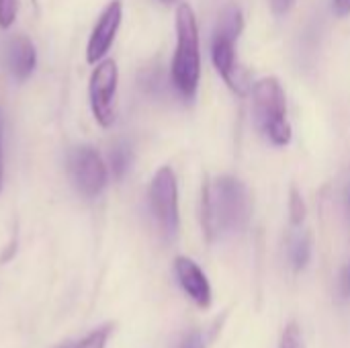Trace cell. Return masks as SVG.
<instances>
[{"label": "cell", "mask_w": 350, "mask_h": 348, "mask_svg": "<svg viewBox=\"0 0 350 348\" xmlns=\"http://www.w3.org/2000/svg\"><path fill=\"white\" fill-rule=\"evenodd\" d=\"M131 162H133V152H131V146L123 139L115 142L111 146V152H109V170L113 174L115 180H123L125 174L129 172L131 168Z\"/></svg>", "instance_id": "cell-12"}, {"label": "cell", "mask_w": 350, "mask_h": 348, "mask_svg": "<svg viewBox=\"0 0 350 348\" xmlns=\"http://www.w3.org/2000/svg\"><path fill=\"white\" fill-rule=\"evenodd\" d=\"M252 213L246 185L230 174L207 178L201 189V226L209 242L240 234Z\"/></svg>", "instance_id": "cell-1"}, {"label": "cell", "mask_w": 350, "mask_h": 348, "mask_svg": "<svg viewBox=\"0 0 350 348\" xmlns=\"http://www.w3.org/2000/svg\"><path fill=\"white\" fill-rule=\"evenodd\" d=\"M4 62L16 82H25L37 68V49L27 35H12L4 43Z\"/></svg>", "instance_id": "cell-10"}, {"label": "cell", "mask_w": 350, "mask_h": 348, "mask_svg": "<svg viewBox=\"0 0 350 348\" xmlns=\"http://www.w3.org/2000/svg\"><path fill=\"white\" fill-rule=\"evenodd\" d=\"M178 348H205V340H203V334L201 332H189L183 340Z\"/></svg>", "instance_id": "cell-17"}, {"label": "cell", "mask_w": 350, "mask_h": 348, "mask_svg": "<svg viewBox=\"0 0 350 348\" xmlns=\"http://www.w3.org/2000/svg\"><path fill=\"white\" fill-rule=\"evenodd\" d=\"M293 4H295V0H269V6H271V10L275 12V14H287L291 8H293Z\"/></svg>", "instance_id": "cell-18"}, {"label": "cell", "mask_w": 350, "mask_h": 348, "mask_svg": "<svg viewBox=\"0 0 350 348\" xmlns=\"http://www.w3.org/2000/svg\"><path fill=\"white\" fill-rule=\"evenodd\" d=\"M289 215H291V224L293 226H301L306 215H308L306 201H304L301 193L295 187L291 189V195H289Z\"/></svg>", "instance_id": "cell-14"}, {"label": "cell", "mask_w": 350, "mask_h": 348, "mask_svg": "<svg viewBox=\"0 0 350 348\" xmlns=\"http://www.w3.org/2000/svg\"><path fill=\"white\" fill-rule=\"evenodd\" d=\"M121 21H123V4H121V0H111L100 10L98 18L90 31L88 43H86V62L90 66H94L107 57L109 49L115 43Z\"/></svg>", "instance_id": "cell-8"}, {"label": "cell", "mask_w": 350, "mask_h": 348, "mask_svg": "<svg viewBox=\"0 0 350 348\" xmlns=\"http://www.w3.org/2000/svg\"><path fill=\"white\" fill-rule=\"evenodd\" d=\"M340 291L345 297H350V265H347L340 273Z\"/></svg>", "instance_id": "cell-19"}, {"label": "cell", "mask_w": 350, "mask_h": 348, "mask_svg": "<svg viewBox=\"0 0 350 348\" xmlns=\"http://www.w3.org/2000/svg\"><path fill=\"white\" fill-rule=\"evenodd\" d=\"M148 207L160 236L172 242L178 236L180 213H178V183L170 166H160L148 187Z\"/></svg>", "instance_id": "cell-5"}, {"label": "cell", "mask_w": 350, "mask_h": 348, "mask_svg": "<svg viewBox=\"0 0 350 348\" xmlns=\"http://www.w3.org/2000/svg\"><path fill=\"white\" fill-rule=\"evenodd\" d=\"M111 330H113V326L107 324V326H103V328L92 330L90 334H86V336H84L82 340H78V343H64V345H59L57 348H105L107 347V340H109Z\"/></svg>", "instance_id": "cell-13"}, {"label": "cell", "mask_w": 350, "mask_h": 348, "mask_svg": "<svg viewBox=\"0 0 350 348\" xmlns=\"http://www.w3.org/2000/svg\"><path fill=\"white\" fill-rule=\"evenodd\" d=\"M117 86H119V68L111 57L94 64L88 78V103L94 121L109 129L117 119Z\"/></svg>", "instance_id": "cell-6"}, {"label": "cell", "mask_w": 350, "mask_h": 348, "mask_svg": "<svg viewBox=\"0 0 350 348\" xmlns=\"http://www.w3.org/2000/svg\"><path fill=\"white\" fill-rule=\"evenodd\" d=\"M174 275H176L180 289L191 297V302L197 308H201V310L211 308V302H213L211 283H209L207 275L203 273V269L193 258L176 256L174 258Z\"/></svg>", "instance_id": "cell-9"}, {"label": "cell", "mask_w": 350, "mask_h": 348, "mask_svg": "<svg viewBox=\"0 0 350 348\" xmlns=\"http://www.w3.org/2000/svg\"><path fill=\"white\" fill-rule=\"evenodd\" d=\"M2 183H4V158H2V142H0V193H2Z\"/></svg>", "instance_id": "cell-21"}, {"label": "cell", "mask_w": 350, "mask_h": 348, "mask_svg": "<svg viewBox=\"0 0 350 348\" xmlns=\"http://www.w3.org/2000/svg\"><path fill=\"white\" fill-rule=\"evenodd\" d=\"M279 348H301V330L295 322H291L281 338V347Z\"/></svg>", "instance_id": "cell-16"}, {"label": "cell", "mask_w": 350, "mask_h": 348, "mask_svg": "<svg viewBox=\"0 0 350 348\" xmlns=\"http://www.w3.org/2000/svg\"><path fill=\"white\" fill-rule=\"evenodd\" d=\"M244 31V14L236 4L226 6L217 14V23L213 27L211 37V62L224 82L234 90L238 96H244L248 90V76L246 70L238 62L236 45Z\"/></svg>", "instance_id": "cell-3"}, {"label": "cell", "mask_w": 350, "mask_h": 348, "mask_svg": "<svg viewBox=\"0 0 350 348\" xmlns=\"http://www.w3.org/2000/svg\"><path fill=\"white\" fill-rule=\"evenodd\" d=\"M287 252H289V260H291L293 269L297 273L304 271L312 260V238H310V234L297 232V234L289 236Z\"/></svg>", "instance_id": "cell-11"}, {"label": "cell", "mask_w": 350, "mask_h": 348, "mask_svg": "<svg viewBox=\"0 0 350 348\" xmlns=\"http://www.w3.org/2000/svg\"><path fill=\"white\" fill-rule=\"evenodd\" d=\"M68 176L80 197L94 199L109 185V166L92 146H78L68 154Z\"/></svg>", "instance_id": "cell-7"}, {"label": "cell", "mask_w": 350, "mask_h": 348, "mask_svg": "<svg viewBox=\"0 0 350 348\" xmlns=\"http://www.w3.org/2000/svg\"><path fill=\"white\" fill-rule=\"evenodd\" d=\"M160 2H164V4H170V2H174V0H160Z\"/></svg>", "instance_id": "cell-23"}, {"label": "cell", "mask_w": 350, "mask_h": 348, "mask_svg": "<svg viewBox=\"0 0 350 348\" xmlns=\"http://www.w3.org/2000/svg\"><path fill=\"white\" fill-rule=\"evenodd\" d=\"M347 211H349V217H350V187L347 189Z\"/></svg>", "instance_id": "cell-22"}, {"label": "cell", "mask_w": 350, "mask_h": 348, "mask_svg": "<svg viewBox=\"0 0 350 348\" xmlns=\"http://www.w3.org/2000/svg\"><path fill=\"white\" fill-rule=\"evenodd\" d=\"M254 121L260 133L273 146H287L291 142V125L287 119V98L281 82L275 76L260 78L252 86Z\"/></svg>", "instance_id": "cell-4"}, {"label": "cell", "mask_w": 350, "mask_h": 348, "mask_svg": "<svg viewBox=\"0 0 350 348\" xmlns=\"http://www.w3.org/2000/svg\"><path fill=\"white\" fill-rule=\"evenodd\" d=\"M18 14V0H0V29L8 31Z\"/></svg>", "instance_id": "cell-15"}, {"label": "cell", "mask_w": 350, "mask_h": 348, "mask_svg": "<svg viewBox=\"0 0 350 348\" xmlns=\"http://www.w3.org/2000/svg\"><path fill=\"white\" fill-rule=\"evenodd\" d=\"M332 6H334V12L338 16L350 14V0H332Z\"/></svg>", "instance_id": "cell-20"}, {"label": "cell", "mask_w": 350, "mask_h": 348, "mask_svg": "<svg viewBox=\"0 0 350 348\" xmlns=\"http://www.w3.org/2000/svg\"><path fill=\"white\" fill-rule=\"evenodd\" d=\"M174 27L176 49L170 64V80L178 96L187 103H193L201 80V43L197 16L191 4H178L174 14Z\"/></svg>", "instance_id": "cell-2"}]
</instances>
